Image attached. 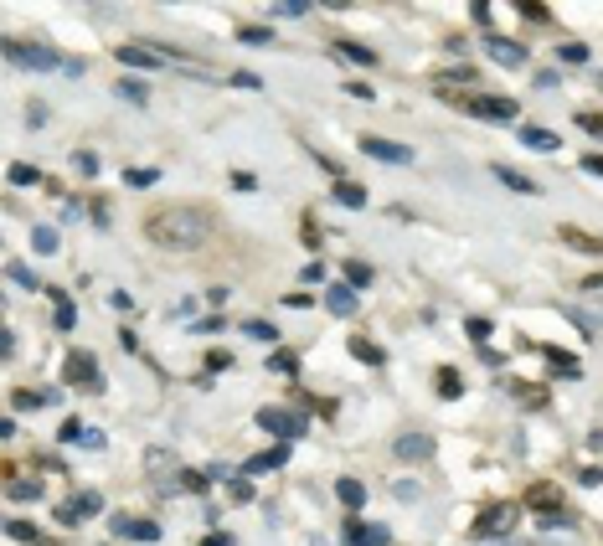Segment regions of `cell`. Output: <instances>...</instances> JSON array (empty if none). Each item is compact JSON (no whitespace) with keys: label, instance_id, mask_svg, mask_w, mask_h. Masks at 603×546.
<instances>
[{"label":"cell","instance_id":"1","mask_svg":"<svg viewBox=\"0 0 603 546\" xmlns=\"http://www.w3.org/2000/svg\"><path fill=\"white\" fill-rule=\"evenodd\" d=\"M206 232H211V216L196 211V206H160V211L145 216V237H150L155 248H165V253H191V248H201Z\"/></svg>","mask_w":603,"mask_h":546},{"label":"cell","instance_id":"2","mask_svg":"<svg viewBox=\"0 0 603 546\" xmlns=\"http://www.w3.org/2000/svg\"><path fill=\"white\" fill-rule=\"evenodd\" d=\"M6 57L16 62V68H31V73H52V68H62V73H68V57H57L52 47H41V41L6 36Z\"/></svg>","mask_w":603,"mask_h":546},{"label":"cell","instance_id":"3","mask_svg":"<svg viewBox=\"0 0 603 546\" xmlns=\"http://www.w3.org/2000/svg\"><path fill=\"white\" fill-rule=\"evenodd\" d=\"M439 98H449L454 108H464V114H480V119H495V124H505V119H515V103H510V98H475V93H449V88H439Z\"/></svg>","mask_w":603,"mask_h":546},{"label":"cell","instance_id":"4","mask_svg":"<svg viewBox=\"0 0 603 546\" xmlns=\"http://www.w3.org/2000/svg\"><path fill=\"white\" fill-rule=\"evenodd\" d=\"M62 382H68V387H83V392H98V387H103L98 356H93V351H68V361H62Z\"/></svg>","mask_w":603,"mask_h":546},{"label":"cell","instance_id":"5","mask_svg":"<svg viewBox=\"0 0 603 546\" xmlns=\"http://www.w3.org/2000/svg\"><path fill=\"white\" fill-rule=\"evenodd\" d=\"M510 526H515V505L495 500L490 510H480V520H475V531H469V536H475V541H495V536H505Z\"/></svg>","mask_w":603,"mask_h":546},{"label":"cell","instance_id":"6","mask_svg":"<svg viewBox=\"0 0 603 546\" xmlns=\"http://www.w3.org/2000/svg\"><path fill=\"white\" fill-rule=\"evenodd\" d=\"M361 155H372L382 165H407V160H413V149L397 145V140H382V135H361Z\"/></svg>","mask_w":603,"mask_h":546},{"label":"cell","instance_id":"7","mask_svg":"<svg viewBox=\"0 0 603 546\" xmlns=\"http://www.w3.org/2000/svg\"><path fill=\"white\" fill-rule=\"evenodd\" d=\"M258 428L278 433V439H299V433H305V418L289 412V407H263V412H258Z\"/></svg>","mask_w":603,"mask_h":546},{"label":"cell","instance_id":"8","mask_svg":"<svg viewBox=\"0 0 603 546\" xmlns=\"http://www.w3.org/2000/svg\"><path fill=\"white\" fill-rule=\"evenodd\" d=\"M526 510H542V515H562V490L552 485V479H542V485L526 490Z\"/></svg>","mask_w":603,"mask_h":546},{"label":"cell","instance_id":"9","mask_svg":"<svg viewBox=\"0 0 603 546\" xmlns=\"http://www.w3.org/2000/svg\"><path fill=\"white\" fill-rule=\"evenodd\" d=\"M485 52L495 57V62H505V68H521V62H526V47H521V41H510V36H485Z\"/></svg>","mask_w":603,"mask_h":546},{"label":"cell","instance_id":"10","mask_svg":"<svg viewBox=\"0 0 603 546\" xmlns=\"http://www.w3.org/2000/svg\"><path fill=\"white\" fill-rule=\"evenodd\" d=\"M114 57L124 62V68H150V73H160V62H165V52H155V47H135V41H124Z\"/></svg>","mask_w":603,"mask_h":546},{"label":"cell","instance_id":"11","mask_svg":"<svg viewBox=\"0 0 603 546\" xmlns=\"http://www.w3.org/2000/svg\"><path fill=\"white\" fill-rule=\"evenodd\" d=\"M47 294H52V325H57V330H73V325H78V304L68 299V289L47 283Z\"/></svg>","mask_w":603,"mask_h":546},{"label":"cell","instance_id":"12","mask_svg":"<svg viewBox=\"0 0 603 546\" xmlns=\"http://www.w3.org/2000/svg\"><path fill=\"white\" fill-rule=\"evenodd\" d=\"M542 356L552 361V377L557 382H577V377H583V361L567 356V351H557V345H542Z\"/></svg>","mask_w":603,"mask_h":546},{"label":"cell","instance_id":"13","mask_svg":"<svg viewBox=\"0 0 603 546\" xmlns=\"http://www.w3.org/2000/svg\"><path fill=\"white\" fill-rule=\"evenodd\" d=\"M109 526L119 531V536H129V541H160V526L155 520H135V515H114Z\"/></svg>","mask_w":603,"mask_h":546},{"label":"cell","instance_id":"14","mask_svg":"<svg viewBox=\"0 0 603 546\" xmlns=\"http://www.w3.org/2000/svg\"><path fill=\"white\" fill-rule=\"evenodd\" d=\"M397 458H413V464L434 458V439H428V433H402V439H397Z\"/></svg>","mask_w":603,"mask_h":546},{"label":"cell","instance_id":"15","mask_svg":"<svg viewBox=\"0 0 603 546\" xmlns=\"http://www.w3.org/2000/svg\"><path fill=\"white\" fill-rule=\"evenodd\" d=\"M387 526H366V520H351L346 526V546H387Z\"/></svg>","mask_w":603,"mask_h":546},{"label":"cell","instance_id":"16","mask_svg":"<svg viewBox=\"0 0 603 546\" xmlns=\"http://www.w3.org/2000/svg\"><path fill=\"white\" fill-rule=\"evenodd\" d=\"M557 237H562L572 253H593V258H603V237H593V232H583V227H572V222L557 232Z\"/></svg>","mask_w":603,"mask_h":546},{"label":"cell","instance_id":"17","mask_svg":"<svg viewBox=\"0 0 603 546\" xmlns=\"http://www.w3.org/2000/svg\"><path fill=\"white\" fill-rule=\"evenodd\" d=\"M325 310L330 315H356V289L351 283H330L325 289Z\"/></svg>","mask_w":603,"mask_h":546},{"label":"cell","instance_id":"18","mask_svg":"<svg viewBox=\"0 0 603 546\" xmlns=\"http://www.w3.org/2000/svg\"><path fill=\"white\" fill-rule=\"evenodd\" d=\"M47 402H52V392H41V387H11V407H21V412H36Z\"/></svg>","mask_w":603,"mask_h":546},{"label":"cell","instance_id":"19","mask_svg":"<svg viewBox=\"0 0 603 546\" xmlns=\"http://www.w3.org/2000/svg\"><path fill=\"white\" fill-rule=\"evenodd\" d=\"M284 458H289V448H284V443H278V448H263V453H253V458H248V469H243V474H268V469L284 464Z\"/></svg>","mask_w":603,"mask_h":546},{"label":"cell","instance_id":"20","mask_svg":"<svg viewBox=\"0 0 603 546\" xmlns=\"http://www.w3.org/2000/svg\"><path fill=\"white\" fill-rule=\"evenodd\" d=\"M335 495H340V505H346V510H361L366 505V485H361V479H335Z\"/></svg>","mask_w":603,"mask_h":546},{"label":"cell","instance_id":"21","mask_svg":"<svg viewBox=\"0 0 603 546\" xmlns=\"http://www.w3.org/2000/svg\"><path fill=\"white\" fill-rule=\"evenodd\" d=\"M68 510H73V520H88V515L103 510V495H98V490H83V495L68 500Z\"/></svg>","mask_w":603,"mask_h":546},{"label":"cell","instance_id":"22","mask_svg":"<svg viewBox=\"0 0 603 546\" xmlns=\"http://www.w3.org/2000/svg\"><path fill=\"white\" fill-rule=\"evenodd\" d=\"M330 201H340V206H366V186H356V181H335L330 186Z\"/></svg>","mask_w":603,"mask_h":546},{"label":"cell","instance_id":"23","mask_svg":"<svg viewBox=\"0 0 603 546\" xmlns=\"http://www.w3.org/2000/svg\"><path fill=\"white\" fill-rule=\"evenodd\" d=\"M335 52L346 57V62H361V68H377V52H372V47H361V41H346V36H340V41H335Z\"/></svg>","mask_w":603,"mask_h":546},{"label":"cell","instance_id":"24","mask_svg":"<svg viewBox=\"0 0 603 546\" xmlns=\"http://www.w3.org/2000/svg\"><path fill=\"white\" fill-rule=\"evenodd\" d=\"M495 181H505L510 191H521V196H536V181H526L521 170H510V165H495Z\"/></svg>","mask_w":603,"mask_h":546},{"label":"cell","instance_id":"25","mask_svg":"<svg viewBox=\"0 0 603 546\" xmlns=\"http://www.w3.org/2000/svg\"><path fill=\"white\" fill-rule=\"evenodd\" d=\"M521 145H526V149H557L562 140H557L552 129H531V124H526V129H521Z\"/></svg>","mask_w":603,"mask_h":546},{"label":"cell","instance_id":"26","mask_svg":"<svg viewBox=\"0 0 603 546\" xmlns=\"http://www.w3.org/2000/svg\"><path fill=\"white\" fill-rule=\"evenodd\" d=\"M351 356H356V361H366V366H382V361H387V356H382V345H372L366 335H351Z\"/></svg>","mask_w":603,"mask_h":546},{"label":"cell","instance_id":"27","mask_svg":"<svg viewBox=\"0 0 603 546\" xmlns=\"http://www.w3.org/2000/svg\"><path fill=\"white\" fill-rule=\"evenodd\" d=\"M6 278H11V283H21V289H47V283H41V278H36L26 263H16V258L6 263Z\"/></svg>","mask_w":603,"mask_h":546},{"label":"cell","instance_id":"28","mask_svg":"<svg viewBox=\"0 0 603 546\" xmlns=\"http://www.w3.org/2000/svg\"><path fill=\"white\" fill-rule=\"evenodd\" d=\"M181 490L206 495V490H211V474H206V469H201V474H196V469H181Z\"/></svg>","mask_w":603,"mask_h":546},{"label":"cell","instance_id":"29","mask_svg":"<svg viewBox=\"0 0 603 546\" xmlns=\"http://www.w3.org/2000/svg\"><path fill=\"white\" fill-rule=\"evenodd\" d=\"M346 283H351V289H366V283H372V263L351 258V263H346Z\"/></svg>","mask_w":603,"mask_h":546},{"label":"cell","instance_id":"30","mask_svg":"<svg viewBox=\"0 0 603 546\" xmlns=\"http://www.w3.org/2000/svg\"><path fill=\"white\" fill-rule=\"evenodd\" d=\"M268 371H278V377H294V371H299V356H294V351H273V356H268Z\"/></svg>","mask_w":603,"mask_h":546},{"label":"cell","instance_id":"31","mask_svg":"<svg viewBox=\"0 0 603 546\" xmlns=\"http://www.w3.org/2000/svg\"><path fill=\"white\" fill-rule=\"evenodd\" d=\"M238 41H248V47H268L273 31L268 26H238Z\"/></svg>","mask_w":603,"mask_h":546},{"label":"cell","instance_id":"32","mask_svg":"<svg viewBox=\"0 0 603 546\" xmlns=\"http://www.w3.org/2000/svg\"><path fill=\"white\" fill-rule=\"evenodd\" d=\"M439 392H444V397H459V392H464V377H459V371H439Z\"/></svg>","mask_w":603,"mask_h":546},{"label":"cell","instance_id":"33","mask_svg":"<svg viewBox=\"0 0 603 546\" xmlns=\"http://www.w3.org/2000/svg\"><path fill=\"white\" fill-rule=\"evenodd\" d=\"M31 248H36L41 258H47V253H57V232H52V227H36V232H31Z\"/></svg>","mask_w":603,"mask_h":546},{"label":"cell","instance_id":"34","mask_svg":"<svg viewBox=\"0 0 603 546\" xmlns=\"http://www.w3.org/2000/svg\"><path fill=\"white\" fill-rule=\"evenodd\" d=\"M11 186H41V170L36 165H11Z\"/></svg>","mask_w":603,"mask_h":546},{"label":"cell","instance_id":"35","mask_svg":"<svg viewBox=\"0 0 603 546\" xmlns=\"http://www.w3.org/2000/svg\"><path fill=\"white\" fill-rule=\"evenodd\" d=\"M119 93H124L129 103H150V88H145V83H135V78H124V83H119Z\"/></svg>","mask_w":603,"mask_h":546},{"label":"cell","instance_id":"36","mask_svg":"<svg viewBox=\"0 0 603 546\" xmlns=\"http://www.w3.org/2000/svg\"><path fill=\"white\" fill-rule=\"evenodd\" d=\"M124 181L145 191V186H155V181H160V170H150V165H140V170H129V176H124Z\"/></svg>","mask_w":603,"mask_h":546},{"label":"cell","instance_id":"37","mask_svg":"<svg viewBox=\"0 0 603 546\" xmlns=\"http://www.w3.org/2000/svg\"><path fill=\"white\" fill-rule=\"evenodd\" d=\"M243 330H248L253 340H278V330H273V325H268V320H248V325H243Z\"/></svg>","mask_w":603,"mask_h":546},{"label":"cell","instance_id":"38","mask_svg":"<svg viewBox=\"0 0 603 546\" xmlns=\"http://www.w3.org/2000/svg\"><path fill=\"white\" fill-rule=\"evenodd\" d=\"M464 330H469V340H480V345H485V340H490V330H495V325L475 315V320H464Z\"/></svg>","mask_w":603,"mask_h":546},{"label":"cell","instance_id":"39","mask_svg":"<svg viewBox=\"0 0 603 546\" xmlns=\"http://www.w3.org/2000/svg\"><path fill=\"white\" fill-rule=\"evenodd\" d=\"M83 433H88V428H83L78 418H68V423L57 428V439H62V443H83Z\"/></svg>","mask_w":603,"mask_h":546},{"label":"cell","instance_id":"40","mask_svg":"<svg viewBox=\"0 0 603 546\" xmlns=\"http://www.w3.org/2000/svg\"><path fill=\"white\" fill-rule=\"evenodd\" d=\"M191 330H196V335H222V330H227V320H222V315H206L201 325H191Z\"/></svg>","mask_w":603,"mask_h":546},{"label":"cell","instance_id":"41","mask_svg":"<svg viewBox=\"0 0 603 546\" xmlns=\"http://www.w3.org/2000/svg\"><path fill=\"white\" fill-rule=\"evenodd\" d=\"M6 531H11L16 541H41V536H36V526H31V520H11V526H6Z\"/></svg>","mask_w":603,"mask_h":546},{"label":"cell","instance_id":"42","mask_svg":"<svg viewBox=\"0 0 603 546\" xmlns=\"http://www.w3.org/2000/svg\"><path fill=\"white\" fill-rule=\"evenodd\" d=\"M521 402L526 407H547V387H521Z\"/></svg>","mask_w":603,"mask_h":546},{"label":"cell","instance_id":"43","mask_svg":"<svg viewBox=\"0 0 603 546\" xmlns=\"http://www.w3.org/2000/svg\"><path fill=\"white\" fill-rule=\"evenodd\" d=\"M232 500H238V505H243V500H253V485H248V474H232Z\"/></svg>","mask_w":603,"mask_h":546},{"label":"cell","instance_id":"44","mask_svg":"<svg viewBox=\"0 0 603 546\" xmlns=\"http://www.w3.org/2000/svg\"><path fill=\"white\" fill-rule=\"evenodd\" d=\"M562 62H588V47L583 41H562Z\"/></svg>","mask_w":603,"mask_h":546},{"label":"cell","instance_id":"45","mask_svg":"<svg viewBox=\"0 0 603 546\" xmlns=\"http://www.w3.org/2000/svg\"><path fill=\"white\" fill-rule=\"evenodd\" d=\"M73 165L83 170V176H98V155H88V149H83V155H73Z\"/></svg>","mask_w":603,"mask_h":546},{"label":"cell","instance_id":"46","mask_svg":"<svg viewBox=\"0 0 603 546\" xmlns=\"http://www.w3.org/2000/svg\"><path fill=\"white\" fill-rule=\"evenodd\" d=\"M515 11H521L526 21H547V6H531V0H515Z\"/></svg>","mask_w":603,"mask_h":546},{"label":"cell","instance_id":"47","mask_svg":"<svg viewBox=\"0 0 603 546\" xmlns=\"http://www.w3.org/2000/svg\"><path fill=\"white\" fill-rule=\"evenodd\" d=\"M227 366H232L227 351H206V371H227Z\"/></svg>","mask_w":603,"mask_h":546},{"label":"cell","instance_id":"48","mask_svg":"<svg viewBox=\"0 0 603 546\" xmlns=\"http://www.w3.org/2000/svg\"><path fill=\"white\" fill-rule=\"evenodd\" d=\"M577 124H583V129H588V135H593V140H603V114H583V119H577Z\"/></svg>","mask_w":603,"mask_h":546},{"label":"cell","instance_id":"49","mask_svg":"<svg viewBox=\"0 0 603 546\" xmlns=\"http://www.w3.org/2000/svg\"><path fill=\"white\" fill-rule=\"evenodd\" d=\"M305 248H325V243H320V227H315V216H305Z\"/></svg>","mask_w":603,"mask_h":546},{"label":"cell","instance_id":"50","mask_svg":"<svg viewBox=\"0 0 603 546\" xmlns=\"http://www.w3.org/2000/svg\"><path fill=\"white\" fill-rule=\"evenodd\" d=\"M232 83H238V88H263V78H258V73H232Z\"/></svg>","mask_w":603,"mask_h":546},{"label":"cell","instance_id":"51","mask_svg":"<svg viewBox=\"0 0 603 546\" xmlns=\"http://www.w3.org/2000/svg\"><path fill=\"white\" fill-rule=\"evenodd\" d=\"M310 6H305V0H289V6H273V16H305Z\"/></svg>","mask_w":603,"mask_h":546},{"label":"cell","instance_id":"52","mask_svg":"<svg viewBox=\"0 0 603 546\" xmlns=\"http://www.w3.org/2000/svg\"><path fill=\"white\" fill-rule=\"evenodd\" d=\"M196 546H232V536H227V531H211V536H201Z\"/></svg>","mask_w":603,"mask_h":546},{"label":"cell","instance_id":"53","mask_svg":"<svg viewBox=\"0 0 603 546\" xmlns=\"http://www.w3.org/2000/svg\"><path fill=\"white\" fill-rule=\"evenodd\" d=\"M103 443H109V439H103L98 428H88V433H83V448H103Z\"/></svg>","mask_w":603,"mask_h":546},{"label":"cell","instance_id":"54","mask_svg":"<svg viewBox=\"0 0 603 546\" xmlns=\"http://www.w3.org/2000/svg\"><path fill=\"white\" fill-rule=\"evenodd\" d=\"M480 361H485V366H505V356H500V351H490V345H480Z\"/></svg>","mask_w":603,"mask_h":546},{"label":"cell","instance_id":"55","mask_svg":"<svg viewBox=\"0 0 603 546\" xmlns=\"http://www.w3.org/2000/svg\"><path fill=\"white\" fill-rule=\"evenodd\" d=\"M305 283H325V263H310L305 268Z\"/></svg>","mask_w":603,"mask_h":546},{"label":"cell","instance_id":"56","mask_svg":"<svg viewBox=\"0 0 603 546\" xmlns=\"http://www.w3.org/2000/svg\"><path fill=\"white\" fill-rule=\"evenodd\" d=\"M583 170L588 176H603V155H583Z\"/></svg>","mask_w":603,"mask_h":546},{"label":"cell","instance_id":"57","mask_svg":"<svg viewBox=\"0 0 603 546\" xmlns=\"http://www.w3.org/2000/svg\"><path fill=\"white\" fill-rule=\"evenodd\" d=\"M36 546H52V541H36Z\"/></svg>","mask_w":603,"mask_h":546}]
</instances>
